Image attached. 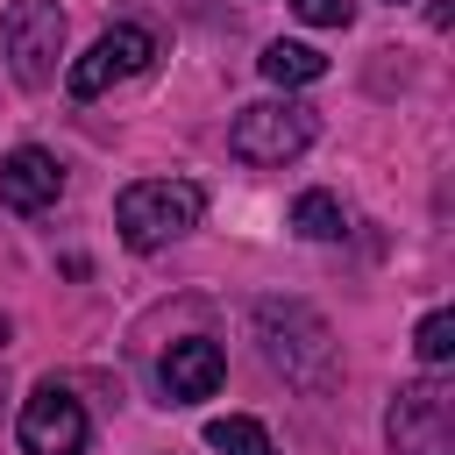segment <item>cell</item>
<instances>
[{"label":"cell","mask_w":455,"mask_h":455,"mask_svg":"<svg viewBox=\"0 0 455 455\" xmlns=\"http://www.w3.org/2000/svg\"><path fill=\"white\" fill-rule=\"evenodd\" d=\"M256 341L270 355V370H284V384L299 391H327L334 384V334L313 306L299 299H263L256 306Z\"/></svg>","instance_id":"6da1fadb"},{"label":"cell","mask_w":455,"mask_h":455,"mask_svg":"<svg viewBox=\"0 0 455 455\" xmlns=\"http://www.w3.org/2000/svg\"><path fill=\"white\" fill-rule=\"evenodd\" d=\"M199 213H206V192L199 185H185V178H142V185H128L121 199H114V228H121V242L128 249H164V242H178L185 228H199Z\"/></svg>","instance_id":"7a4b0ae2"},{"label":"cell","mask_w":455,"mask_h":455,"mask_svg":"<svg viewBox=\"0 0 455 455\" xmlns=\"http://www.w3.org/2000/svg\"><path fill=\"white\" fill-rule=\"evenodd\" d=\"M384 441H391V455H455V391L441 377L398 384L391 412H384Z\"/></svg>","instance_id":"3957f363"},{"label":"cell","mask_w":455,"mask_h":455,"mask_svg":"<svg viewBox=\"0 0 455 455\" xmlns=\"http://www.w3.org/2000/svg\"><path fill=\"white\" fill-rule=\"evenodd\" d=\"M306 142H313V107H299V100H256L228 128V149L256 171H277V164L306 156Z\"/></svg>","instance_id":"277c9868"},{"label":"cell","mask_w":455,"mask_h":455,"mask_svg":"<svg viewBox=\"0 0 455 455\" xmlns=\"http://www.w3.org/2000/svg\"><path fill=\"white\" fill-rule=\"evenodd\" d=\"M0 43H7V71L21 85H50L57 57H64V7L57 0H14L0 21Z\"/></svg>","instance_id":"5b68a950"},{"label":"cell","mask_w":455,"mask_h":455,"mask_svg":"<svg viewBox=\"0 0 455 455\" xmlns=\"http://www.w3.org/2000/svg\"><path fill=\"white\" fill-rule=\"evenodd\" d=\"M149 64H156V36H149V28H135V21H121V28H107L85 57H71V64H64V85H71V100H100L107 85L142 78Z\"/></svg>","instance_id":"8992f818"},{"label":"cell","mask_w":455,"mask_h":455,"mask_svg":"<svg viewBox=\"0 0 455 455\" xmlns=\"http://www.w3.org/2000/svg\"><path fill=\"white\" fill-rule=\"evenodd\" d=\"M14 434H21V455H85L92 419H85V405H78L64 384H36V391L21 398Z\"/></svg>","instance_id":"52a82bcc"},{"label":"cell","mask_w":455,"mask_h":455,"mask_svg":"<svg viewBox=\"0 0 455 455\" xmlns=\"http://www.w3.org/2000/svg\"><path fill=\"white\" fill-rule=\"evenodd\" d=\"M57 192H64V164L50 149H7L0 156V199L14 213H43V206H57Z\"/></svg>","instance_id":"ba28073f"},{"label":"cell","mask_w":455,"mask_h":455,"mask_svg":"<svg viewBox=\"0 0 455 455\" xmlns=\"http://www.w3.org/2000/svg\"><path fill=\"white\" fill-rule=\"evenodd\" d=\"M220 377H228V355H220V341H206V334H185V341H171V355H164V391H171V405L213 398V391H220Z\"/></svg>","instance_id":"9c48e42d"},{"label":"cell","mask_w":455,"mask_h":455,"mask_svg":"<svg viewBox=\"0 0 455 455\" xmlns=\"http://www.w3.org/2000/svg\"><path fill=\"white\" fill-rule=\"evenodd\" d=\"M256 71L270 78V85H313V78H327V57L313 50V43H270L263 57H256Z\"/></svg>","instance_id":"30bf717a"},{"label":"cell","mask_w":455,"mask_h":455,"mask_svg":"<svg viewBox=\"0 0 455 455\" xmlns=\"http://www.w3.org/2000/svg\"><path fill=\"white\" fill-rule=\"evenodd\" d=\"M291 228H299L306 242H334V235H348V213H341L334 192H299V199H291Z\"/></svg>","instance_id":"8fae6325"},{"label":"cell","mask_w":455,"mask_h":455,"mask_svg":"<svg viewBox=\"0 0 455 455\" xmlns=\"http://www.w3.org/2000/svg\"><path fill=\"white\" fill-rule=\"evenodd\" d=\"M206 448H220V455H277L270 448V434L249 419V412H228V419H206Z\"/></svg>","instance_id":"7c38bea8"},{"label":"cell","mask_w":455,"mask_h":455,"mask_svg":"<svg viewBox=\"0 0 455 455\" xmlns=\"http://www.w3.org/2000/svg\"><path fill=\"white\" fill-rule=\"evenodd\" d=\"M412 348H419L427 370H448V355H455V313H427L412 327Z\"/></svg>","instance_id":"4fadbf2b"},{"label":"cell","mask_w":455,"mask_h":455,"mask_svg":"<svg viewBox=\"0 0 455 455\" xmlns=\"http://www.w3.org/2000/svg\"><path fill=\"white\" fill-rule=\"evenodd\" d=\"M291 14L313 21V28H348L355 21V0H291Z\"/></svg>","instance_id":"5bb4252c"},{"label":"cell","mask_w":455,"mask_h":455,"mask_svg":"<svg viewBox=\"0 0 455 455\" xmlns=\"http://www.w3.org/2000/svg\"><path fill=\"white\" fill-rule=\"evenodd\" d=\"M0 348H7V313H0Z\"/></svg>","instance_id":"9a60e30c"},{"label":"cell","mask_w":455,"mask_h":455,"mask_svg":"<svg viewBox=\"0 0 455 455\" xmlns=\"http://www.w3.org/2000/svg\"><path fill=\"white\" fill-rule=\"evenodd\" d=\"M391 7H405V0H391Z\"/></svg>","instance_id":"2e32d148"}]
</instances>
